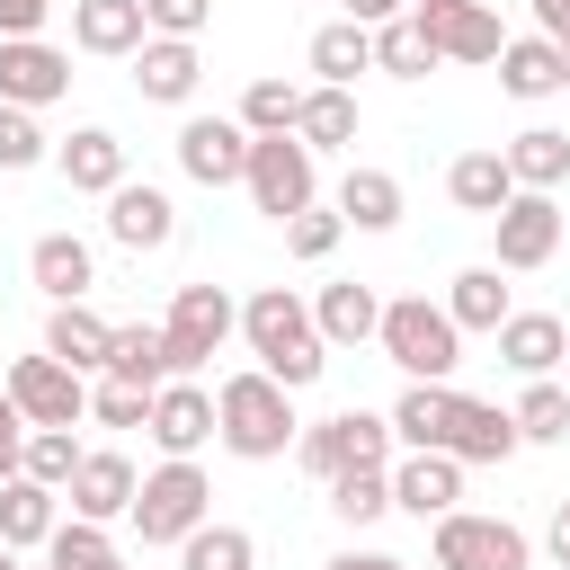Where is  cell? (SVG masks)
<instances>
[{
    "instance_id": "5",
    "label": "cell",
    "mask_w": 570,
    "mask_h": 570,
    "mask_svg": "<svg viewBox=\"0 0 570 570\" xmlns=\"http://www.w3.org/2000/svg\"><path fill=\"white\" fill-rule=\"evenodd\" d=\"M196 525H214V481H205L196 463L142 472V490H134V534H142V543H187Z\"/></svg>"
},
{
    "instance_id": "45",
    "label": "cell",
    "mask_w": 570,
    "mask_h": 570,
    "mask_svg": "<svg viewBox=\"0 0 570 570\" xmlns=\"http://www.w3.org/2000/svg\"><path fill=\"white\" fill-rule=\"evenodd\" d=\"M89 419H98V428H151V392H134V383H98V392H89Z\"/></svg>"
},
{
    "instance_id": "27",
    "label": "cell",
    "mask_w": 570,
    "mask_h": 570,
    "mask_svg": "<svg viewBox=\"0 0 570 570\" xmlns=\"http://www.w3.org/2000/svg\"><path fill=\"white\" fill-rule=\"evenodd\" d=\"M517 445H525V436H517V419H508L499 401H472V392H463V410H454V436H445V454H454V463L472 472V463H508Z\"/></svg>"
},
{
    "instance_id": "49",
    "label": "cell",
    "mask_w": 570,
    "mask_h": 570,
    "mask_svg": "<svg viewBox=\"0 0 570 570\" xmlns=\"http://www.w3.org/2000/svg\"><path fill=\"white\" fill-rule=\"evenodd\" d=\"M534 36H552L561 62H570V0H534Z\"/></svg>"
},
{
    "instance_id": "34",
    "label": "cell",
    "mask_w": 570,
    "mask_h": 570,
    "mask_svg": "<svg viewBox=\"0 0 570 570\" xmlns=\"http://www.w3.org/2000/svg\"><path fill=\"white\" fill-rule=\"evenodd\" d=\"M561 71H570V62H561L552 36H508V53H499V89H508V98H552Z\"/></svg>"
},
{
    "instance_id": "29",
    "label": "cell",
    "mask_w": 570,
    "mask_h": 570,
    "mask_svg": "<svg viewBox=\"0 0 570 570\" xmlns=\"http://www.w3.org/2000/svg\"><path fill=\"white\" fill-rule=\"evenodd\" d=\"M445 196H454L463 214L499 223V214H508V196H517V178H508V151H454V169H445Z\"/></svg>"
},
{
    "instance_id": "7",
    "label": "cell",
    "mask_w": 570,
    "mask_h": 570,
    "mask_svg": "<svg viewBox=\"0 0 570 570\" xmlns=\"http://www.w3.org/2000/svg\"><path fill=\"white\" fill-rule=\"evenodd\" d=\"M436 570H534V543L508 517L454 508V517H436Z\"/></svg>"
},
{
    "instance_id": "4",
    "label": "cell",
    "mask_w": 570,
    "mask_h": 570,
    "mask_svg": "<svg viewBox=\"0 0 570 570\" xmlns=\"http://www.w3.org/2000/svg\"><path fill=\"white\" fill-rule=\"evenodd\" d=\"M392 410H330L294 436V463L312 481H338V472H392Z\"/></svg>"
},
{
    "instance_id": "21",
    "label": "cell",
    "mask_w": 570,
    "mask_h": 570,
    "mask_svg": "<svg viewBox=\"0 0 570 570\" xmlns=\"http://www.w3.org/2000/svg\"><path fill=\"white\" fill-rule=\"evenodd\" d=\"M27 276L45 285V303H89V285H98V249H89L80 232H45V240L27 249Z\"/></svg>"
},
{
    "instance_id": "19",
    "label": "cell",
    "mask_w": 570,
    "mask_h": 570,
    "mask_svg": "<svg viewBox=\"0 0 570 570\" xmlns=\"http://www.w3.org/2000/svg\"><path fill=\"white\" fill-rule=\"evenodd\" d=\"M499 365L525 374V383H543L552 365H570V330H561V312H508V321H499Z\"/></svg>"
},
{
    "instance_id": "48",
    "label": "cell",
    "mask_w": 570,
    "mask_h": 570,
    "mask_svg": "<svg viewBox=\"0 0 570 570\" xmlns=\"http://www.w3.org/2000/svg\"><path fill=\"white\" fill-rule=\"evenodd\" d=\"M45 18H53V0H0V45L9 36H45Z\"/></svg>"
},
{
    "instance_id": "43",
    "label": "cell",
    "mask_w": 570,
    "mask_h": 570,
    "mask_svg": "<svg viewBox=\"0 0 570 570\" xmlns=\"http://www.w3.org/2000/svg\"><path fill=\"white\" fill-rule=\"evenodd\" d=\"M338 240H347V214H338V205H303V214L285 223V249H294V258H330Z\"/></svg>"
},
{
    "instance_id": "22",
    "label": "cell",
    "mask_w": 570,
    "mask_h": 570,
    "mask_svg": "<svg viewBox=\"0 0 570 570\" xmlns=\"http://www.w3.org/2000/svg\"><path fill=\"white\" fill-rule=\"evenodd\" d=\"M454 410H463V392H454V383H410V392L392 401V436H401V454H445Z\"/></svg>"
},
{
    "instance_id": "52",
    "label": "cell",
    "mask_w": 570,
    "mask_h": 570,
    "mask_svg": "<svg viewBox=\"0 0 570 570\" xmlns=\"http://www.w3.org/2000/svg\"><path fill=\"white\" fill-rule=\"evenodd\" d=\"M321 570H410V561H392V552H338V561H321Z\"/></svg>"
},
{
    "instance_id": "8",
    "label": "cell",
    "mask_w": 570,
    "mask_h": 570,
    "mask_svg": "<svg viewBox=\"0 0 570 570\" xmlns=\"http://www.w3.org/2000/svg\"><path fill=\"white\" fill-rule=\"evenodd\" d=\"M490 232H499V258H490V267H499V276H534V267H552V258H561V232H570V214H561L552 196L517 187V196H508V214H499Z\"/></svg>"
},
{
    "instance_id": "35",
    "label": "cell",
    "mask_w": 570,
    "mask_h": 570,
    "mask_svg": "<svg viewBox=\"0 0 570 570\" xmlns=\"http://www.w3.org/2000/svg\"><path fill=\"white\" fill-rule=\"evenodd\" d=\"M445 312H454V330L472 338H499V321H508V285H499V267H463L454 285H445Z\"/></svg>"
},
{
    "instance_id": "46",
    "label": "cell",
    "mask_w": 570,
    "mask_h": 570,
    "mask_svg": "<svg viewBox=\"0 0 570 570\" xmlns=\"http://www.w3.org/2000/svg\"><path fill=\"white\" fill-rule=\"evenodd\" d=\"M142 18H151V36L196 45V36H205V18H214V0H142Z\"/></svg>"
},
{
    "instance_id": "53",
    "label": "cell",
    "mask_w": 570,
    "mask_h": 570,
    "mask_svg": "<svg viewBox=\"0 0 570 570\" xmlns=\"http://www.w3.org/2000/svg\"><path fill=\"white\" fill-rule=\"evenodd\" d=\"M0 570H18V552H9V543H0Z\"/></svg>"
},
{
    "instance_id": "12",
    "label": "cell",
    "mask_w": 570,
    "mask_h": 570,
    "mask_svg": "<svg viewBox=\"0 0 570 570\" xmlns=\"http://www.w3.org/2000/svg\"><path fill=\"white\" fill-rule=\"evenodd\" d=\"M249 125L240 116H187L178 125V169L196 178V187H240L249 178Z\"/></svg>"
},
{
    "instance_id": "57",
    "label": "cell",
    "mask_w": 570,
    "mask_h": 570,
    "mask_svg": "<svg viewBox=\"0 0 570 570\" xmlns=\"http://www.w3.org/2000/svg\"><path fill=\"white\" fill-rule=\"evenodd\" d=\"M561 374H570V365H561Z\"/></svg>"
},
{
    "instance_id": "20",
    "label": "cell",
    "mask_w": 570,
    "mask_h": 570,
    "mask_svg": "<svg viewBox=\"0 0 570 570\" xmlns=\"http://www.w3.org/2000/svg\"><path fill=\"white\" fill-rule=\"evenodd\" d=\"M392 508H410L419 525L428 517H454L463 508V463L454 454H401L392 463Z\"/></svg>"
},
{
    "instance_id": "40",
    "label": "cell",
    "mask_w": 570,
    "mask_h": 570,
    "mask_svg": "<svg viewBox=\"0 0 570 570\" xmlns=\"http://www.w3.org/2000/svg\"><path fill=\"white\" fill-rule=\"evenodd\" d=\"M294 116H303V89L294 80H249L240 89V125L267 142V134H294Z\"/></svg>"
},
{
    "instance_id": "17",
    "label": "cell",
    "mask_w": 570,
    "mask_h": 570,
    "mask_svg": "<svg viewBox=\"0 0 570 570\" xmlns=\"http://www.w3.org/2000/svg\"><path fill=\"white\" fill-rule=\"evenodd\" d=\"M71 45L107 53V62H134L151 45V18H142V0H71Z\"/></svg>"
},
{
    "instance_id": "11",
    "label": "cell",
    "mask_w": 570,
    "mask_h": 570,
    "mask_svg": "<svg viewBox=\"0 0 570 570\" xmlns=\"http://www.w3.org/2000/svg\"><path fill=\"white\" fill-rule=\"evenodd\" d=\"M410 18L428 27V45L445 62H499L508 53V27H499L490 0H410Z\"/></svg>"
},
{
    "instance_id": "30",
    "label": "cell",
    "mask_w": 570,
    "mask_h": 570,
    "mask_svg": "<svg viewBox=\"0 0 570 570\" xmlns=\"http://www.w3.org/2000/svg\"><path fill=\"white\" fill-rule=\"evenodd\" d=\"M294 142L321 160V151H356V89H303V116H294Z\"/></svg>"
},
{
    "instance_id": "56",
    "label": "cell",
    "mask_w": 570,
    "mask_h": 570,
    "mask_svg": "<svg viewBox=\"0 0 570 570\" xmlns=\"http://www.w3.org/2000/svg\"><path fill=\"white\" fill-rule=\"evenodd\" d=\"M116 570H125V561H116Z\"/></svg>"
},
{
    "instance_id": "42",
    "label": "cell",
    "mask_w": 570,
    "mask_h": 570,
    "mask_svg": "<svg viewBox=\"0 0 570 570\" xmlns=\"http://www.w3.org/2000/svg\"><path fill=\"white\" fill-rule=\"evenodd\" d=\"M80 454H89V445H80L71 428H36V436H27V481H45V490H71Z\"/></svg>"
},
{
    "instance_id": "25",
    "label": "cell",
    "mask_w": 570,
    "mask_h": 570,
    "mask_svg": "<svg viewBox=\"0 0 570 570\" xmlns=\"http://www.w3.org/2000/svg\"><path fill=\"white\" fill-rule=\"evenodd\" d=\"M107 383H134V392H160V383H178L169 330H160V321H125V330H116V347H107Z\"/></svg>"
},
{
    "instance_id": "41",
    "label": "cell",
    "mask_w": 570,
    "mask_h": 570,
    "mask_svg": "<svg viewBox=\"0 0 570 570\" xmlns=\"http://www.w3.org/2000/svg\"><path fill=\"white\" fill-rule=\"evenodd\" d=\"M330 517H338V525L392 517V472H338V481H330Z\"/></svg>"
},
{
    "instance_id": "9",
    "label": "cell",
    "mask_w": 570,
    "mask_h": 570,
    "mask_svg": "<svg viewBox=\"0 0 570 570\" xmlns=\"http://www.w3.org/2000/svg\"><path fill=\"white\" fill-rule=\"evenodd\" d=\"M0 392L27 410V428H71V419H89V374H71L62 356H18V365L0 374Z\"/></svg>"
},
{
    "instance_id": "54",
    "label": "cell",
    "mask_w": 570,
    "mask_h": 570,
    "mask_svg": "<svg viewBox=\"0 0 570 570\" xmlns=\"http://www.w3.org/2000/svg\"><path fill=\"white\" fill-rule=\"evenodd\" d=\"M561 89H570V71H561Z\"/></svg>"
},
{
    "instance_id": "31",
    "label": "cell",
    "mask_w": 570,
    "mask_h": 570,
    "mask_svg": "<svg viewBox=\"0 0 570 570\" xmlns=\"http://www.w3.org/2000/svg\"><path fill=\"white\" fill-rule=\"evenodd\" d=\"M499 151H508V178L534 187V196H552V187L570 178V134H561V125H525V134H508Z\"/></svg>"
},
{
    "instance_id": "16",
    "label": "cell",
    "mask_w": 570,
    "mask_h": 570,
    "mask_svg": "<svg viewBox=\"0 0 570 570\" xmlns=\"http://www.w3.org/2000/svg\"><path fill=\"white\" fill-rule=\"evenodd\" d=\"M107 240L134 249V258H142V249H169V240H178V205H169L151 178H125V187L107 196Z\"/></svg>"
},
{
    "instance_id": "28",
    "label": "cell",
    "mask_w": 570,
    "mask_h": 570,
    "mask_svg": "<svg viewBox=\"0 0 570 570\" xmlns=\"http://www.w3.org/2000/svg\"><path fill=\"white\" fill-rule=\"evenodd\" d=\"M53 525H62V490H45V481H0V543L9 552H36V543H53Z\"/></svg>"
},
{
    "instance_id": "13",
    "label": "cell",
    "mask_w": 570,
    "mask_h": 570,
    "mask_svg": "<svg viewBox=\"0 0 570 570\" xmlns=\"http://www.w3.org/2000/svg\"><path fill=\"white\" fill-rule=\"evenodd\" d=\"M71 89V53L62 45H45V36H9L0 45V107H53Z\"/></svg>"
},
{
    "instance_id": "6",
    "label": "cell",
    "mask_w": 570,
    "mask_h": 570,
    "mask_svg": "<svg viewBox=\"0 0 570 570\" xmlns=\"http://www.w3.org/2000/svg\"><path fill=\"white\" fill-rule=\"evenodd\" d=\"M249 205L267 214V223H294L303 205H321V160L294 142V134H267V142H249Z\"/></svg>"
},
{
    "instance_id": "32",
    "label": "cell",
    "mask_w": 570,
    "mask_h": 570,
    "mask_svg": "<svg viewBox=\"0 0 570 570\" xmlns=\"http://www.w3.org/2000/svg\"><path fill=\"white\" fill-rule=\"evenodd\" d=\"M338 214H347V232H392V223H401V178L347 160V178H338Z\"/></svg>"
},
{
    "instance_id": "39",
    "label": "cell",
    "mask_w": 570,
    "mask_h": 570,
    "mask_svg": "<svg viewBox=\"0 0 570 570\" xmlns=\"http://www.w3.org/2000/svg\"><path fill=\"white\" fill-rule=\"evenodd\" d=\"M45 561H53V570H116L125 552L107 543V525H89V517H62V525H53V543H45Z\"/></svg>"
},
{
    "instance_id": "15",
    "label": "cell",
    "mask_w": 570,
    "mask_h": 570,
    "mask_svg": "<svg viewBox=\"0 0 570 570\" xmlns=\"http://www.w3.org/2000/svg\"><path fill=\"white\" fill-rule=\"evenodd\" d=\"M134 490H142V472H134L116 445H89L62 499H71V517H89V525H116V517H134Z\"/></svg>"
},
{
    "instance_id": "26",
    "label": "cell",
    "mask_w": 570,
    "mask_h": 570,
    "mask_svg": "<svg viewBox=\"0 0 570 570\" xmlns=\"http://www.w3.org/2000/svg\"><path fill=\"white\" fill-rule=\"evenodd\" d=\"M107 347H116V321H98L89 303H53V321H45V356H62L71 374H107Z\"/></svg>"
},
{
    "instance_id": "14",
    "label": "cell",
    "mask_w": 570,
    "mask_h": 570,
    "mask_svg": "<svg viewBox=\"0 0 570 570\" xmlns=\"http://www.w3.org/2000/svg\"><path fill=\"white\" fill-rule=\"evenodd\" d=\"M214 428H223V419H214V392H205V383H187V374H178V383H160V392H151V428H142V436H151L169 463H196V445H205Z\"/></svg>"
},
{
    "instance_id": "10",
    "label": "cell",
    "mask_w": 570,
    "mask_h": 570,
    "mask_svg": "<svg viewBox=\"0 0 570 570\" xmlns=\"http://www.w3.org/2000/svg\"><path fill=\"white\" fill-rule=\"evenodd\" d=\"M169 356H178V374H196L205 356H223V338L240 330V303L223 294V285H178V303H169Z\"/></svg>"
},
{
    "instance_id": "47",
    "label": "cell",
    "mask_w": 570,
    "mask_h": 570,
    "mask_svg": "<svg viewBox=\"0 0 570 570\" xmlns=\"http://www.w3.org/2000/svg\"><path fill=\"white\" fill-rule=\"evenodd\" d=\"M27 436H36V428H27V410L0 392V481H18V472H27Z\"/></svg>"
},
{
    "instance_id": "55",
    "label": "cell",
    "mask_w": 570,
    "mask_h": 570,
    "mask_svg": "<svg viewBox=\"0 0 570 570\" xmlns=\"http://www.w3.org/2000/svg\"><path fill=\"white\" fill-rule=\"evenodd\" d=\"M45 570H53V561H45Z\"/></svg>"
},
{
    "instance_id": "36",
    "label": "cell",
    "mask_w": 570,
    "mask_h": 570,
    "mask_svg": "<svg viewBox=\"0 0 570 570\" xmlns=\"http://www.w3.org/2000/svg\"><path fill=\"white\" fill-rule=\"evenodd\" d=\"M445 53L428 45V27L419 18H392V27H374V71H392V80H428Z\"/></svg>"
},
{
    "instance_id": "51",
    "label": "cell",
    "mask_w": 570,
    "mask_h": 570,
    "mask_svg": "<svg viewBox=\"0 0 570 570\" xmlns=\"http://www.w3.org/2000/svg\"><path fill=\"white\" fill-rule=\"evenodd\" d=\"M543 543H552V561H561V570H570V499H561V508H552V525H543Z\"/></svg>"
},
{
    "instance_id": "2",
    "label": "cell",
    "mask_w": 570,
    "mask_h": 570,
    "mask_svg": "<svg viewBox=\"0 0 570 570\" xmlns=\"http://www.w3.org/2000/svg\"><path fill=\"white\" fill-rule=\"evenodd\" d=\"M214 419H223L214 436H223L240 463H276V454L303 436V419H294V392H285L276 374H258V365L214 383Z\"/></svg>"
},
{
    "instance_id": "44",
    "label": "cell",
    "mask_w": 570,
    "mask_h": 570,
    "mask_svg": "<svg viewBox=\"0 0 570 570\" xmlns=\"http://www.w3.org/2000/svg\"><path fill=\"white\" fill-rule=\"evenodd\" d=\"M53 142H45V125L27 116V107H0V169H36Z\"/></svg>"
},
{
    "instance_id": "37",
    "label": "cell",
    "mask_w": 570,
    "mask_h": 570,
    "mask_svg": "<svg viewBox=\"0 0 570 570\" xmlns=\"http://www.w3.org/2000/svg\"><path fill=\"white\" fill-rule=\"evenodd\" d=\"M508 419H517V436H525V445H561V436H570V383H552V374H543V383H525Z\"/></svg>"
},
{
    "instance_id": "33",
    "label": "cell",
    "mask_w": 570,
    "mask_h": 570,
    "mask_svg": "<svg viewBox=\"0 0 570 570\" xmlns=\"http://www.w3.org/2000/svg\"><path fill=\"white\" fill-rule=\"evenodd\" d=\"M312 71H321V89H356V71H374V27L330 18V27L312 36Z\"/></svg>"
},
{
    "instance_id": "23",
    "label": "cell",
    "mask_w": 570,
    "mask_h": 570,
    "mask_svg": "<svg viewBox=\"0 0 570 570\" xmlns=\"http://www.w3.org/2000/svg\"><path fill=\"white\" fill-rule=\"evenodd\" d=\"M196 80H205V53H196V45H178V36H151V45L134 53V89H142L151 107H187V98H196Z\"/></svg>"
},
{
    "instance_id": "1",
    "label": "cell",
    "mask_w": 570,
    "mask_h": 570,
    "mask_svg": "<svg viewBox=\"0 0 570 570\" xmlns=\"http://www.w3.org/2000/svg\"><path fill=\"white\" fill-rule=\"evenodd\" d=\"M240 338H249L258 374H276L285 392L321 383V365H330V338H321V321H312V303H303L294 285H258V294L240 303Z\"/></svg>"
},
{
    "instance_id": "38",
    "label": "cell",
    "mask_w": 570,
    "mask_h": 570,
    "mask_svg": "<svg viewBox=\"0 0 570 570\" xmlns=\"http://www.w3.org/2000/svg\"><path fill=\"white\" fill-rule=\"evenodd\" d=\"M178 570H258V543H249V525H196L178 543Z\"/></svg>"
},
{
    "instance_id": "24",
    "label": "cell",
    "mask_w": 570,
    "mask_h": 570,
    "mask_svg": "<svg viewBox=\"0 0 570 570\" xmlns=\"http://www.w3.org/2000/svg\"><path fill=\"white\" fill-rule=\"evenodd\" d=\"M312 321H321L330 347H365V338H383V294L356 285V276H338V285L312 294Z\"/></svg>"
},
{
    "instance_id": "18",
    "label": "cell",
    "mask_w": 570,
    "mask_h": 570,
    "mask_svg": "<svg viewBox=\"0 0 570 570\" xmlns=\"http://www.w3.org/2000/svg\"><path fill=\"white\" fill-rule=\"evenodd\" d=\"M53 169H62L71 196H116V187H125V142H116L107 125H80V134L53 142Z\"/></svg>"
},
{
    "instance_id": "3",
    "label": "cell",
    "mask_w": 570,
    "mask_h": 570,
    "mask_svg": "<svg viewBox=\"0 0 570 570\" xmlns=\"http://www.w3.org/2000/svg\"><path fill=\"white\" fill-rule=\"evenodd\" d=\"M410 383H454V365H463V330H454V312L445 303H428V294H401V303H383V338H374Z\"/></svg>"
},
{
    "instance_id": "50",
    "label": "cell",
    "mask_w": 570,
    "mask_h": 570,
    "mask_svg": "<svg viewBox=\"0 0 570 570\" xmlns=\"http://www.w3.org/2000/svg\"><path fill=\"white\" fill-rule=\"evenodd\" d=\"M356 27H392V18H410V0H338Z\"/></svg>"
}]
</instances>
